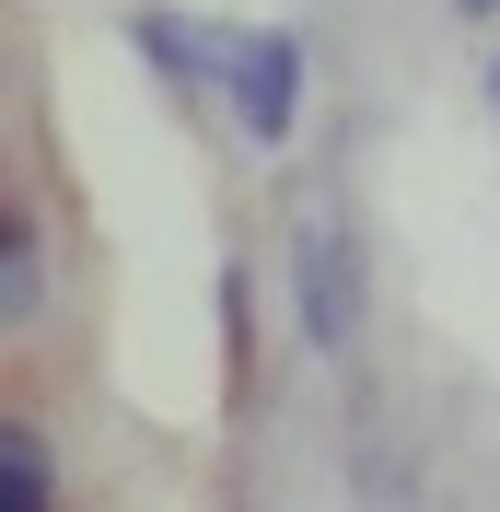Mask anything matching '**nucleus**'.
I'll use <instances>...</instances> for the list:
<instances>
[{"instance_id":"obj_5","label":"nucleus","mask_w":500,"mask_h":512,"mask_svg":"<svg viewBox=\"0 0 500 512\" xmlns=\"http://www.w3.org/2000/svg\"><path fill=\"white\" fill-rule=\"evenodd\" d=\"M140 47H152L175 82H221V70H233V47H198V24H175V12H140Z\"/></svg>"},{"instance_id":"obj_4","label":"nucleus","mask_w":500,"mask_h":512,"mask_svg":"<svg viewBox=\"0 0 500 512\" xmlns=\"http://www.w3.org/2000/svg\"><path fill=\"white\" fill-rule=\"evenodd\" d=\"M47 489H59L47 431H35V419H12V431H0V512H47Z\"/></svg>"},{"instance_id":"obj_3","label":"nucleus","mask_w":500,"mask_h":512,"mask_svg":"<svg viewBox=\"0 0 500 512\" xmlns=\"http://www.w3.org/2000/svg\"><path fill=\"white\" fill-rule=\"evenodd\" d=\"M0 326H12V338L47 326V268H35V222L24 210H0Z\"/></svg>"},{"instance_id":"obj_1","label":"nucleus","mask_w":500,"mask_h":512,"mask_svg":"<svg viewBox=\"0 0 500 512\" xmlns=\"http://www.w3.org/2000/svg\"><path fill=\"white\" fill-rule=\"evenodd\" d=\"M221 94H233V128H245L256 152H280L291 117H303V35H233V70H221Z\"/></svg>"},{"instance_id":"obj_2","label":"nucleus","mask_w":500,"mask_h":512,"mask_svg":"<svg viewBox=\"0 0 500 512\" xmlns=\"http://www.w3.org/2000/svg\"><path fill=\"white\" fill-rule=\"evenodd\" d=\"M291 303H303V338H314V350H349V326H361V268H349V233L338 222H303V233H291Z\"/></svg>"},{"instance_id":"obj_6","label":"nucleus","mask_w":500,"mask_h":512,"mask_svg":"<svg viewBox=\"0 0 500 512\" xmlns=\"http://www.w3.org/2000/svg\"><path fill=\"white\" fill-rule=\"evenodd\" d=\"M466 12H500V0H466Z\"/></svg>"},{"instance_id":"obj_7","label":"nucleus","mask_w":500,"mask_h":512,"mask_svg":"<svg viewBox=\"0 0 500 512\" xmlns=\"http://www.w3.org/2000/svg\"><path fill=\"white\" fill-rule=\"evenodd\" d=\"M489 105H500V70H489Z\"/></svg>"}]
</instances>
